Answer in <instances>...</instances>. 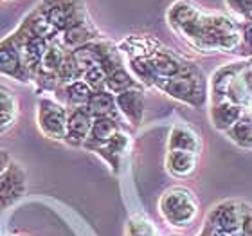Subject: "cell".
<instances>
[{"label": "cell", "instance_id": "1", "mask_svg": "<svg viewBox=\"0 0 252 236\" xmlns=\"http://www.w3.org/2000/svg\"><path fill=\"white\" fill-rule=\"evenodd\" d=\"M166 16L169 27L200 53H232L242 43L240 24L223 15H205L191 0H177Z\"/></svg>", "mask_w": 252, "mask_h": 236}, {"label": "cell", "instance_id": "2", "mask_svg": "<svg viewBox=\"0 0 252 236\" xmlns=\"http://www.w3.org/2000/svg\"><path fill=\"white\" fill-rule=\"evenodd\" d=\"M155 87L162 90L164 94H168L169 98L182 101L194 108H202L207 101V83H205L204 74L193 63H186L177 76L160 79Z\"/></svg>", "mask_w": 252, "mask_h": 236}, {"label": "cell", "instance_id": "3", "mask_svg": "<svg viewBox=\"0 0 252 236\" xmlns=\"http://www.w3.org/2000/svg\"><path fill=\"white\" fill-rule=\"evenodd\" d=\"M160 215L175 229H186L198 215V200L191 189L175 186L160 197Z\"/></svg>", "mask_w": 252, "mask_h": 236}, {"label": "cell", "instance_id": "4", "mask_svg": "<svg viewBox=\"0 0 252 236\" xmlns=\"http://www.w3.org/2000/svg\"><path fill=\"white\" fill-rule=\"evenodd\" d=\"M36 11L60 34L79 22L89 20L81 0H43L36 5Z\"/></svg>", "mask_w": 252, "mask_h": 236}, {"label": "cell", "instance_id": "5", "mask_svg": "<svg viewBox=\"0 0 252 236\" xmlns=\"http://www.w3.org/2000/svg\"><path fill=\"white\" fill-rule=\"evenodd\" d=\"M67 116L68 108L62 103L49 98H42L38 101L36 108V123L38 130L43 135L53 139V141H65V132H67Z\"/></svg>", "mask_w": 252, "mask_h": 236}, {"label": "cell", "instance_id": "6", "mask_svg": "<svg viewBox=\"0 0 252 236\" xmlns=\"http://www.w3.org/2000/svg\"><path fill=\"white\" fill-rule=\"evenodd\" d=\"M13 40H15L16 47L20 51L22 62L26 65L27 72L31 74V78H34L36 70L40 68L43 54H45L47 47L51 45V42L43 40L42 36H38L36 33L27 26L26 20L22 22L20 27L13 33Z\"/></svg>", "mask_w": 252, "mask_h": 236}, {"label": "cell", "instance_id": "7", "mask_svg": "<svg viewBox=\"0 0 252 236\" xmlns=\"http://www.w3.org/2000/svg\"><path fill=\"white\" fill-rule=\"evenodd\" d=\"M242 204L234 202V200H225L211 209L205 224L216 231H220L221 235L238 236L242 231Z\"/></svg>", "mask_w": 252, "mask_h": 236}, {"label": "cell", "instance_id": "8", "mask_svg": "<svg viewBox=\"0 0 252 236\" xmlns=\"http://www.w3.org/2000/svg\"><path fill=\"white\" fill-rule=\"evenodd\" d=\"M27 186L26 171L20 164L11 163L0 175V211L7 209L24 197Z\"/></svg>", "mask_w": 252, "mask_h": 236}, {"label": "cell", "instance_id": "9", "mask_svg": "<svg viewBox=\"0 0 252 236\" xmlns=\"http://www.w3.org/2000/svg\"><path fill=\"white\" fill-rule=\"evenodd\" d=\"M0 74L11 79H16L20 83L32 81L31 74L27 72L26 65L22 62L20 51L13 40V34H9L0 42Z\"/></svg>", "mask_w": 252, "mask_h": 236}, {"label": "cell", "instance_id": "10", "mask_svg": "<svg viewBox=\"0 0 252 236\" xmlns=\"http://www.w3.org/2000/svg\"><path fill=\"white\" fill-rule=\"evenodd\" d=\"M92 121H94V117H92V114L89 112L87 106L68 108L65 142L70 144V146H83L85 141H87L90 135Z\"/></svg>", "mask_w": 252, "mask_h": 236}, {"label": "cell", "instance_id": "11", "mask_svg": "<svg viewBox=\"0 0 252 236\" xmlns=\"http://www.w3.org/2000/svg\"><path fill=\"white\" fill-rule=\"evenodd\" d=\"M114 51H117V49L110 42H90L87 45H83V47L70 51V56H72L74 62L78 63V67L85 74L90 68L99 67L101 63L105 62Z\"/></svg>", "mask_w": 252, "mask_h": 236}, {"label": "cell", "instance_id": "12", "mask_svg": "<svg viewBox=\"0 0 252 236\" xmlns=\"http://www.w3.org/2000/svg\"><path fill=\"white\" fill-rule=\"evenodd\" d=\"M116 106L117 112L131 126H139L142 123V117H144V94H142V90L139 87L117 94Z\"/></svg>", "mask_w": 252, "mask_h": 236}, {"label": "cell", "instance_id": "13", "mask_svg": "<svg viewBox=\"0 0 252 236\" xmlns=\"http://www.w3.org/2000/svg\"><path fill=\"white\" fill-rule=\"evenodd\" d=\"M148 62L152 65L153 72L157 76V81L160 79H169L177 76V74L182 70V67L186 65V62L175 56L173 53H169L168 49H155L150 56H148Z\"/></svg>", "mask_w": 252, "mask_h": 236}, {"label": "cell", "instance_id": "14", "mask_svg": "<svg viewBox=\"0 0 252 236\" xmlns=\"http://www.w3.org/2000/svg\"><path fill=\"white\" fill-rule=\"evenodd\" d=\"M202 148L198 134L191 128V126L179 123L175 125L169 132L168 137V152H191L198 153Z\"/></svg>", "mask_w": 252, "mask_h": 236}, {"label": "cell", "instance_id": "15", "mask_svg": "<svg viewBox=\"0 0 252 236\" xmlns=\"http://www.w3.org/2000/svg\"><path fill=\"white\" fill-rule=\"evenodd\" d=\"M245 114V108L232 101H216V103H211V123L215 126L216 130L220 132H227L234 123H236L240 117Z\"/></svg>", "mask_w": 252, "mask_h": 236}, {"label": "cell", "instance_id": "16", "mask_svg": "<svg viewBox=\"0 0 252 236\" xmlns=\"http://www.w3.org/2000/svg\"><path fill=\"white\" fill-rule=\"evenodd\" d=\"M128 146H130L128 135L123 134V132H117L116 135L112 137V139H108L105 144L90 146V148H87V150L101 155L106 163L110 164V168L114 169V171H117V169H119V163H121V155L128 150Z\"/></svg>", "mask_w": 252, "mask_h": 236}, {"label": "cell", "instance_id": "17", "mask_svg": "<svg viewBox=\"0 0 252 236\" xmlns=\"http://www.w3.org/2000/svg\"><path fill=\"white\" fill-rule=\"evenodd\" d=\"M95 36H97V29L92 26V22L83 20L76 26L68 27L67 31H63L60 36V43L67 51H74V49L83 47L90 42H95Z\"/></svg>", "mask_w": 252, "mask_h": 236}, {"label": "cell", "instance_id": "18", "mask_svg": "<svg viewBox=\"0 0 252 236\" xmlns=\"http://www.w3.org/2000/svg\"><path fill=\"white\" fill-rule=\"evenodd\" d=\"M198 164V153L191 152H168L166 155V169L169 175L177 178H186L193 175Z\"/></svg>", "mask_w": 252, "mask_h": 236}, {"label": "cell", "instance_id": "19", "mask_svg": "<svg viewBox=\"0 0 252 236\" xmlns=\"http://www.w3.org/2000/svg\"><path fill=\"white\" fill-rule=\"evenodd\" d=\"M117 132H121V126H119L116 117H94L92 128H90V135L85 141L83 146L90 148V146L105 144L108 139H112V137L116 135Z\"/></svg>", "mask_w": 252, "mask_h": 236}, {"label": "cell", "instance_id": "20", "mask_svg": "<svg viewBox=\"0 0 252 236\" xmlns=\"http://www.w3.org/2000/svg\"><path fill=\"white\" fill-rule=\"evenodd\" d=\"M18 119V100L11 89L0 85V134L9 132Z\"/></svg>", "mask_w": 252, "mask_h": 236}, {"label": "cell", "instance_id": "21", "mask_svg": "<svg viewBox=\"0 0 252 236\" xmlns=\"http://www.w3.org/2000/svg\"><path fill=\"white\" fill-rule=\"evenodd\" d=\"M87 108L92 114V117H116L117 119V106L116 96L108 90H95L90 96Z\"/></svg>", "mask_w": 252, "mask_h": 236}, {"label": "cell", "instance_id": "22", "mask_svg": "<svg viewBox=\"0 0 252 236\" xmlns=\"http://www.w3.org/2000/svg\"><path fill=\"white\" fill-rule=\"evenodd\" d=\"M56 92H62L63 100L70 108H76V106H87L90 96H92V89L85 83L83 79H78V81H72V83L62 85L58 87Z\"/></svg>", "mask_w": 252, "mask_h": 236}, {"label": "cell", "instance_id": "23", "mask_svg": "<svg viewBox=\"0 0 252 236\" xmlns=\"http://www.w3.org/2000/svg\"><path fill=\"white\" fill-rule=\"evenodd\" d=\"M67 53L68 51L63 47L58 40L53 42L47 47L45 54H43L42 63H40V68H38V70H40V72H45V74H53V76L58 78V72H60V68H62L63 62H65V58H67Z\"/></svg>", "mask_w": 252, "mask_h": 236}, {"label": "cell", "instance_id": "24", "mask_svg": "<svg viewBox=\"0 0 252 236\" xmlns=\"http://www.w3.org/2000/svg\"><path fill=\"white\" fill-rule=\"evenodd\" d=\"M225 134L231 137L236 144H240V146H245V148L252 146V114L251 112L245 110V114H243Z\"/></svg>", "mask_w": 252, "mask_h": 236}, {"label": "cell", "instance_id": "25", "mask_svg": "<svg viewBox=\"0 0 252 236\" xmlns=\"http://www.w3.org/2000/svg\"><path fill=\"white\" fill-rule=\"evenodd\" d=\"M130 89H137V81L125 67L117 68V70H114L112 74L106 76L105 90H108L110 94L117 96V94H121V92L130 90Z\"/></svg>", "mask_w": 252, "mask_h": 236}, {"label": "cell", "instance_id": "26", "mask_svg": "<svg viewBox=\"0 0 252 236\" xmlns=\"http://www.w3.org/2000/svg\"><path fill=\"white\" fill-rule=\"evenodd\" d=\"M130 68L131 72H133V78L139 79L141 83L148 85V87H155L157 85V76H155L152 65L148 62V56L130 58Z\"/></svg>", "mask_w": 252, "mask_h": 236}, {"label": "cell", "instance_id": "27", "mask_svg": "<svg viewBox=\"0 0 252 236\" xmlns=\"http://www.w3.org/2000/svg\"><path fill=\"white\" fill-rule=\"evenodd\" d=\"M126 236H162V235L157 231V227L153 226V222L148 220L146 216H133L128 222Z\"/></svg>", "mask_w": 252, "mask_h": 236}, {"label": "cell", "instance_id": "28", "mask_svg": "<svg viewBox=\"0 0 252 236\" xmlns=\"http://www.w3.org/2000/svg\"><path fill=\"white\" fill-rule=\"evenodd\" d=\"M225 7L243 22L252 20V0H225Z\"/></svg>", "mask_w": 252, "mask_h": 236}, {"label": "cell", "instance_id": "29", "mask_svg": "<svg viewBox=\"0 0 252 236\" xmlns=\"http://www.w3.org/2000/svg\"><path fill=\"white\" fill-rule=\"evenodd\" d=\"M81 79L92 89V92H95V90H105L106 72L101 67H94V68H90V70H87Z\"/></svg>", "mask_w": 252, "mask_h": 236}, {"label": "cell", "instance_id": "30", "mask_svg": "<svg viewBox=\"0 0 252 236\" xmlns=\"http://www.w3.org/2000/svg\"><path fill=\"white\" fill-rule=\"evenodd\" d=\"M240 31H242V43H240V47L247 49L249 53L252 54V20L240 24Z\"/></svg>", "mask_w": 252, "mask_h": 236}, {"label": "cell", "instance_id": "31", "mask_svg": "<svg viewBox=\"0 0 252 236\" xmlns=\"http://www.w3.org/2000/svg\"><path fill=\"white\" fill-rule=\"evenodd\" d=\"M9 164H11L9 153L0 148V175H2L5 171V169H7V166H9Z\"/></svg>", "mask_w": 252, "mask_h": 236}, {"label": "cell", "instance_id": "32", "mask_svg": "<svg viewBox=\"0 0 252 236\" xmlns=\"http://www.w3.org/2000/svg\"><path fill=\"white\" fill-rule=\"evenodd\" d=\"M196 236H225V235H221L220 231H216V229H213L211 226H207V224H205L204 229H202V231H200Z\"/></svg>", "mask_w": 252, "mask_h": 236}, {"label": "cell", "instance_id": "33", "mask_svg": "<svg viewBox=\"0 0 252 236\" xmlns=\"http://www.w3.org/2000/svg\"><path fill=\"white\" fill-rule=\"evenodd\" d=\"M251 78H252V70H251Z\"/></svg>", "mask_w": 252, "mask_h": 236}, {"label": "cell", "instance_id": "34", "mask_svg": "<svg viewBox=\"0 0 252 236\" xmlns=\"http://www.w3.org/2000/svg\"><path fill=\"white\" fill-rule=\"evenodd\" d=\"M7 2H11V0H7Z\"/></svg>", "mask_w": 252, "mask_h": 236}]
</instances>
